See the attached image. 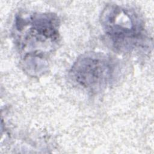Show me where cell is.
Listing matches in <instances>:
<instances>
[{
  "label": "cell",
  "instance_id": "cell-2",
  "mask_svg": "<svg viewBox=\"0 0 154 154\" xmlns=\"http://www.w3.org/2000/svg\"><path fill=\"white\" fill-rule=\"evenodd\" d=\"M100 23L115 48L121 51L135 48L144 36L143 20L130 8L117 5H108L101 14Z\"/></svg>",
  "mask_w": 154,
  "mask_h": 154
},
{
  "label": "cell",
  "instance_id": "cell-3",
  "mask_svg": "<svg viewBox=\"0 0 154 154\" xmlns=\"http://www.w3.org/2000/svg\"><path fill=\"white\" fill-rule=\"evenodd\" d=\"M116 64L111 58L99 53L86 54L78 58L70 76L78 85L91 91L104 89L116 76Z\"/></svg>",
  "mask_w": 154,
  "mask_h": 154
},
{
  "label": "cell",
  "instance_id": "cell-1",
  "mask_svg": "<svg viewBox=\"0 0 154 154\" xmlns=\"http://www.w3.org/2000/svg\"><path fill=\"white\" fill-rule=\"evenodd\" d=\"M15 39L25 53L24 63L30 72H42L45 55L52 50L59 38V20L53 13L18 15L15 20Z\"/></svg>",
  "mask_w": 154,
  "mask_h": 154
}]
</instances>
